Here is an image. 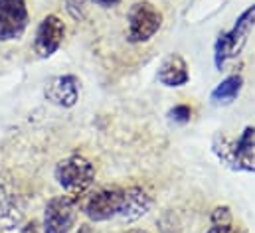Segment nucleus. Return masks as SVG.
<instances>
[{
  "instance_id": "nucleus-5",
  "label": "nucleus",
  "mask_w": 255,
  "mask_h": 233,
  "mask_svg": "<svg viewBox=\"0 0 255 233\" xmlns=\"http://www.w3.org/2000/svg\"><path fill=\"white\" fill-rule=\"evenodd\" d=\"M123 188L119 186H105L89 194L83 202V214L91 222H107L119 216L123 204Z\"/></svg>"
},
{
  "instance_id": "nucleus-2",
  "label": "nucleus",
  "mask_w": 255,
  "mask_h": 233,
  "mask_svg": "<svg viewBox=\"0 0 255 233\" xmlns=\"http://www.w3.org/2000/svg\"><path fill=\"white\" fill-rule=\"evenodd\" d=\"M254 26H255V4L250 6L246 12L240 14V18L236 20V24H234L232 30H228V32H224V34L218 36L216 46H214V63H216L218 69H222L228 59L236 58L244 50V46L248 42V36L254 30Z\"/></svg>"
},
{
  "instance_id": "nucleus-16",
  "label": "nucleus",
  "mask_w": 255,
  "mask_h": 233,
  "mask_svg": "<svg viewBox=\"0 0 255 233\" xmlns=\"http://www.w3.org/2000/svg\"><path fill=\"white\" fill-rule=\"evenodd\" d=\"M20 233H42V230H40V224L32 220V222H28V224L22 228V232Z\"/></svg>"
},
{
  "instance_id": "nucleus-20",
  "label": "nucleus",
  "mask_w": 255,
  "mask_h": 233,
  "mask_svg": "<svg viewBox=\"0 0 255 233\" xmlns=\"http://www.w3.org/2000/svg\"><path fill=\"white\" fill-rule=\"evenodd\" d=\"M127 233H148V232H144V230H130V232Z\"/></svg>"
},
{
  "instance_id": "nucleus-15",
  "label": "nucleus",
  "mask_w": 255,
  "mask_h": 233,
  "mask_svg": "<svg viewBox=\"0 0 255 233\" xmlns=\"http://www.w3.org/2000/svg\"><path fill=\"white\" fill-rule=\"evenodd\" d=\"M67 2V10L75 20H81L85 14V2L83 0H65Z\"/></svg>"
},
{
  "instance_id": "nucleus-6",
  "label": "nucleus",
  "mask_w": 255,
  "mask_h": 233,
  "mask_svg": "<svg viewBox=\"0 0 255 233\" xmlns=\"http://www.w3.org/2000/svg\"><path fill=\"white\" fill-rule=\"evenodd\" d=\"M75 220L77 208L71 196L52 198L44 210V233H71Z\"/></svg>"
},
{
  "instance_id": "nucleus-10",
  "label": "nucleus",
  "mask_w": 255,
  "mask_h": 233,
  "mask_svg": "<svg viewBox=\"0 0 255 233\" xmlns=\"http://www.w3.org/2000/svg\"><path fill=\"white\" fill-rule=\"evenodd\" d=\"M152 204H154V198L146 188L132 186L123 192V204H121L119 216L125 222H136L152 208Z\"/></svg>"
},
{
  "instance_id": "nucleus-9",
  "label": "nucleus",
  "mask_w": 255,
  "mask_h": 233,
  "mask_svg": "<svg viewBox=\"0 0 255 233\" xmlns=\"http://www.w3.org/2000/svg\"><path fill=\"white\" fill-rule=\"evenodd\" d=\"M44 95L50 103L58 105V107H64L69 109L77 103V97H79V81L75 75H60V77H54L46 89H44Z\"/></svg>"
},
{
  "instance_id": "nucleus-17",
  "label": "nucleus",
  "mask_w": 255,
  "mask_h": 233,
  "mask_svg": "<svg viewBox=\"0 0 255 233\" xmlns=\"http://www.w3.org/2000/svg\"><path fill=\"white\" fill-rule=\"evenodd\" d=\"M232 226H212L206 233H232Z\"/></svg>"
},
{
  "instance_id": "nucleus-11",
  "label": "nucleus",
  "mask_w": 255,
  "mask_h": 233,
  "mask_svg": "<svg viewBox=\"0 0 255 233\" xmlns=\"http://www.w3.org/2000/svg\"><path fill=\"white\" fill-rule=\"evenodd\" d=\"M190 79V73H188V65L186 61L180 58L178 54H170L168 58L160 63V69H158V81L166 87H180V85H186Z\"/></svg>"
},
{
  "instance_id": "nucleus-7",
  "label": "nucleus",
  "mask_w": 255,
  "mask_h": 233,
  "mask_svg": "<svg viewBox=\"0 0 255 233\" xmlns=\"http://www.w3.org/2000/svg\"><path fill=\"white\" fill-rule=\"evenodd\" d=\"M28 28V8L24 0H0V42L16 40Z\"/></svg>"
},
{
  "instance_id": "nucleus-14",
  "label": "nucleus",
  "mask_w": 255,
  "mask_h": 233,
  "mask_svg": "<svg viewBox=\"0 0 255 233\" xmlns=\"http://www.w3.org/2000/svg\"><path fill=\"white\" fill-rule=\"evenodd\" d=\"M168 116L174 120V122H188L192 118V109L188 105H176L168 111Z\"/></svg>"
},
{
  "instance_id": "nucleus-21",
  "label": "nucleus",
  "mask_w": 255,
  "mask_h": 233,
  "mask_svg": "<svg viewBox=\"0 0 255 233\" xmlns=\"http://www.w3.org/2000/svg\"><path fill=\"white\" fill-rule=\"evenodd\" d=\"M232 233H246L244 230H236V232H232Z\"/></svg>"
},
{
  "instance_id": "nucleus-3",
  "label": "nucleus",
  "mask_w": 255,
  "mask_h": 233,
  "mask_svg": "<svg viewBox=\"0 0 255 233\" xmlns=\"http://www.w3.org/2000/svg\"><path fill=\"white\" fill-rule=\"evenodd\" d=\"M56 180L69 196H81L85 194L93 182H95V168L93 164L79 154H71L56 166Z\"/></svg>"
},
{
  "instance_id": "nucleus-13",
  "label": "nucleus",
  "mask_w": 255,
  "mask_h": 233,
  "mask_svg": "<svg viewBox=\"0 0 255 233\" xmlns=\"http://www.w3.org/2000/svg\"><path fill=\"white\" fill-rule=\"evenodd\" d=\"M212 226H232V210L228 206H218L210 214Z\"/></svg>"
},
{
  "instance_id": "nucleus-18",
  "label": "nucleus",
  "mask_w": 255,
  "mask_h": 233,
  "mask_svg": "<svg viewBox=\"0 0 255 233\" xmlns=\"http://www.w3.org/2000/svg\"><path fill=\"white\" fill-rule=\"evenodd\" d=\"M95 4H99V6H103V8H111V6H117L121 0H93Z\"/></svg>"
},
{
  "instance_id": "nucleus-4",
  "label": "nucleus",
  "mask_w": 255,
  "mask_h": 233,
  "mask_svg": "<svg viewBox=\"0 0 255 233\" xmlns=\"http://www.w3.org/2000/svg\"><path fill=\"white\" fill-rule=\"evenodd\" d=\"M127 38L132 44L148 42L162 26V14L150 2H134L128 8Z\"/></svg>"
},
{
  "instance_id": "nucleus-1",
  "label": "nucleus",
  "mask_w": 255,
  "mask_h": 233,
  "mask_svg": "<svg viewBox=\"0 0 255 233\" xmlns=\"http://www.w3.org/2000/svg\"><path fill=\"white\" fill-rule=\"evenodd\" d=\"M212 148L228 168L255 172V126H246L236 140L218 134L212 142Z\"/></svg>"
},
{
  "instance_id": "nucleus-8",
  "label": "nucleus",
  "mask_w": 255,
  "mask_h": 233,
  "mask_svg": "<svg viewBox=\"0 0 255 233\" xmlns=\"http://www.w3.org/2000/svg\"><path fill=\"white\" fill-rule=\"evenodd\" d=\"M65 36V26L64 22L56 16V14H50L46 16L38 30H36V38H34V52L40 56V58H50L54 56L62 42H64Z\"/></svg>"
},
{
  "instance_id": "nucleus-19",
  "label": "nucleus",
  "mask_w": 255,
  "mask_h": 233,
  "mask_svg": "<svg viewBox=\"0 0 255 233\" xmlns=\"http://www.w3.org/2000/svg\"><path fill=\"white\" fill-rule=\"evenodd\" d=\"M77 233H93V228H91V226H87V224H83V226H79Z\"/></svg>"
},
{
  "instance_id": "nucleus-12",
  "label": "nucleus",
  "mask_w": 255,
  "mask_h": 233,
  "mask_svg": "<svg viewBox=\"0 0 255 233\" xmlns=\"http://www.w3.org/2000/svg\"><path fill=\"white\" fill-rule=\"evenodd\" d=\"M242 87H244V77H242L240 73H234V75L226 77V79L212 91V101H214V103L228 105V103H232V101L242 93Z\"/></svg>"
}]
</instances>
